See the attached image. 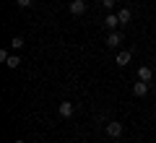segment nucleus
I'll return each instance as SVG.
<instances>
[{
    "mask_svg": "<svg viewBox=\"0 0 156 143\" xmlns=\"http://www.w3.org/2000/svg\"><path fill=\"white\" fill-rule=\"evenodd\" d=\"M73 112H76V104H70V102H60V104H57V115L60 117H73Z\"/></svg>",
    "mask_w": 156,
    "mask_h": 143,
    "instance_id": "obj_1",
    "label": "nucleus"
},
{
    "mask_svg": "<svg viewBox=\"0 0 156 143\" xmlns=\"http://www.w3.org/2000/svg\"><path fill=\"white\" fill-rule=\"evenodd\" d=\"M107 135H109V138H120V135H122V125H120L117 120L107 122Z\"/></svg>",
    "mask_w": 156,
    "mask_h": 143,
    "instance_id": "obj_2",
    "label": "nucleus"
},
{
    "mask_svg": "<svg viewBox=\"0 0 156 143\" xmlns=\"http://www.w3.org/2000/svg\"><path fill=\"white\" fill-rule=\"evenodd\" d=\"M70 13L73 16H83L86 13V0H70Z\"/></svg>",
    "mask_w": 156,
    "mask_h": 143,
    "instance_id": "obj_3",
    "label": "nucleus"
},
{
    "mask_svg": "<svg viewBox=\"0 0 156 143\" xmlns=\"http://www.w3.org/2000/svg\"><path fill=\"white\" fill-rule=\"evenodd\" d=\"M120 44H122V34H120V31H109V37H107V47L117 50Z\"/></svg>",
    "mask_w": 156,
    "mask_h": 143,
    "instance_id": "obj_4",
    "label": "nucleus"
},
{
    "mask_svg": "<svg viewBox=\"0 0 156 143\" xmlns=\"http://www.w3.org/2000/svg\"><path fill=\"white\" fill-rule=\"evenodd\" d=\"M130 57H133V52H130V50H120V52H117V57H115V63L120 68H125L130 63Z\"/></svg>",
    "mask_w": 156,
    "mask_h": 143,
    "instance_id": "obj_5",
    "label": "nucleus"
},
{
    "mask_svg": "<svg viewBox=\"0 0 156 143\" xmlns=\"http://www.w3.org/2000/svg\"><path fill=\"white\" fill-rule=\"evenodd\" d=\"M151 78H154V68H148V65H140V68H138V81L151 83Z\"/></svg>",
    "mask_w": 156,
    "mask_h": 143,
    "instance_id": "obj_6",
    "label": "nucleus"
},
{
    "mask_svg": "<svg viewBox=\"0 0 156 143\" xmlns=\"http://www.w3.org/2000/svg\"><path fill=\"white\" fill-rule=\"evenodd\" d=\"M104 26L109 29V31H117V26H120V18H117V13H109V16L104 18Z\"/></svg>",
    "mask_w": 156,
    "mask_h": 143,
    "instance_id": "obj_7",
    "label": "nucleus"
},
{
    "mask_svg": "<svg viewBox=\"0 0 156 143\" xmlns=\"http://www.w3.org/2000/svg\"><path fill=\"white\" fill-rule=\"evenodd\" d=\"M133 94H135V96H146V94H148V83H146V81L133 83Z\"/></svg>",
    "mask_w": 156,
    "mask_h": 143,
    "instance_id": "obj_8",
    "label": "nucleus"
},
{
    "mask_svg": "<svg viewBox=\"0 0 156 143\" xmlns=\"http://www.w3.org/2000/svg\"><path fill=\"white\" fill-rule=\"evenodd\" d=\"M130 16H133V13H130V8H120V11H117V18H120V26H122V23H128V21H130Z\"/></svg>",
    "mask_w": 156,
    "mask_h": 143,
    "instance_id": "obj_9",
    "label": "nucleus"
},
{
    "mask_svg": "<svg viewBox=\"0 0 156 143\" xmlns=\"http://www.w3.org/2000/svg\"><path fill=\"white\" fill-rule=\"evenodd\" d=\"M5 65L11 68V70H16V68L21 65V57H18V55H11V57H8V63H5Z\"/></svg>",
    "mask_w": 156,
    "mask_h": 143,
    "instance_id": "obj_10",
    "label": "nucleus"
},
{
    "mask_svg": "<svg viewBox=\"0 0 156 143\" xmlns=\"http://www.w3.org/2000/svg\"><path fill=\"white\" fill-rule=\"evenodd\" d=\"M11 47H13V50H21V47H23V39L21 37H13L11 39Z\"/></svg>",
    "mask_w": 156,
    "mask_h": 143,
    "instance_id": "obj_11",
    "label": "nucleus"
},
{
    "mask_svg": "<svg viewBox=\"0 0 156 143\" xmlns=\"http://www.w3.org/2000/svg\"><path fill=\"white\" fill-rule=\"evenodd\" d=\"M115 5H117V0H104V8H107V11H115Z\"/></svg>",
    "mask_w": 156,
    "mask_h": 143,
    "instance_id": "obj_12",
    "label": "nucleus"
},
{
    "mask_svg": "<svg viewBox=\"0 0 156 143\" xmlns=\"http://www.w3.org/2000/svg\"><path fill=\"white\" fill-rule=\"evenodd\" d=\"M31 3H34V0H16V5H18V8H29Z\"/></svg>",
    "mask_w": 156,
    "mask_h": 143,
    "instance_id": "obj_13",
    "label": "nucleus"
},
{
    "mask_svg": "<svg viewBox=\"0 0 156 143\" xmlns=\"http://www.w3.org/2000/svg\"><path fill=\"white\" fill-rule=\"evenodd\" d=\"M16 143H26V141H16Z\"/></svg>",
    "mask_w": 156,
    "mask_h": 143,
    "instance_id": "obj_14",
    "label": "nucleus"
},
{
    "mask_svg": "<svg viewBox=\"0 0 156 143\" xmlns=\"http://www.w3.org/2000/svg\"><path fill=\"white\" fill-rule=\"evenodd\" d=\"M34 143H42V141H34Z\"/></svg>",
    "mask_w": 156,
    "mask_h": 143,
    "instance_id": "obj_15",
    "label": "nucleus"
},
{
    "mask_svg": "<svg viewBox=\"0 0 156 143\" xmlns=\"http://www.w3.org/2000/svg\"><path fill=\"white\" fill-rule=\"evenodd\" d=\"M81 143H86V141H81Z\"/></svg>",
    "mask_w": 156,
    "mask_h": 143,
    "instance_id": "obj_16",
    "label": "nucleus"
}]
</instances>
